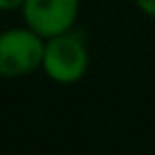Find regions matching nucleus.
<instances>
[{"label":"nucleus","instance_id":"nucleus-1","mask_svg":"<svg viewBox=\"0 0 155 155\" xmlns=\"http://www.w3.org/2000/svg\"><path fill=\"white\" fill-rule=\"evenodd\" d=\"M45 41L28 26L0 32V77L19 79L43 68Z\"/></svg>","mask_w":155,"mask_h":155},{"label":"nucleus","instance_id":"nucleus-2","mask_svg":"<svg viewBox=\"0 0 155 155\" xmlns=\"http://www.w3.org/2000/svg\"><path fill=\"white\" fill-rule=\"evenodd\" d=\"M87 66H89V53L85 43L77 34L64 32L45 41L43 70L51 81L62 85L77 83L85 77Z\"/></svg>","mask_w":155,"mask_h":155},{"label":"nucleus","instance_id":"nucleus-3","mask_svg":"<svg viewBox=\"0 0 155 155\" xmlns=\"http://www.w3.org/2000/svg\"><path fill=\"white\" fill-rule=\"evenodd\" d=\"M24 21L43 38L70 32L79 17V0H26Z\"/></svg>","mask_w":155,"mask_h":155},{"label":"nucleus","instance_id":"nucleus-4","mask_svg":"<svg viewBox=\"0 0 155 155\" xmlns=\"http://www.w3.org/2000/svg\"><path fill=\"white\" fill-rule=\"evenodd\" d=\"M136 5H138V9L144 15H149V17L155 19V0H136Z\"/></svg>","mask_w":155,"mask_h":155},{"label":"nucleus","instance_id":"nucleus-5","mask_svg":"<svg viewBox=\"0 0 155 155\" xmlns=\"http://www.w3.org/2000/svg\"><path fill=\"white\" fill-rule=\"evenodd\" d=\"M26 0H0V11H17L24 7Z\"/></svg>","mask_w":155,"mask_h":155}]
</instances>
